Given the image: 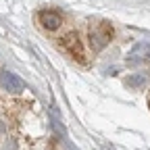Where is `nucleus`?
Instances as JSON below:
<instances>
[{
	"label": "nucleus",
	"instance_id": "1",
	"mask_svg": "<svg viewBox=\"0 0 150 150\" xmlns=\"http://www.w3.org/2000/svg\"><path fill=\"white\" fill-rule=\"evenodd\" d=\"M112 38V27L108 23H98L90 27V46L94 52H100Z\"/></svg>",
	"mask_w": 150,
	"mask_h": 150
},
{
	"label": "nucleus",
	"instance_id": "2",
	"mask_svg": "<svg viewBox=\"0 0 150 150\" xmlns=\"http://www.w3.org/2000/svg\"><path fill=\"white\" fill-rule=\"evenodd\" d=\"M0 86L11 94H21L25 90V83L19 75L11 73V71H0Z\"/></svg>",
	"mask_w": 150,
	"mask_h": 150
},
{
	"label": "nucleus",
	"instance_id": "3",
	"mask_svg": "<svg viewBox=\"0 0 150 150\" xmlns=\"http://www.w3.org/2000/svg\"><path fill=\"white\" fill-rule=\"evenodd\" d=\"M38 21H40V25L44 29L54 31L63 25V17L59 11H42V13H38Z\"/></svg>",
	"mask_w": 150,
	"mask_h": 150
},
{
	"label": "nucleus",
	"instance_id": "4",
	"mask_svg": "<svg viewBox=\"0 0 150 150\" xmlns=\"http://www.w3.org/2000/svg\"><path fill=\"white\" fill-rule=\"evenodd\" d=\"M63 50L71 56V59H77V61H83V46H81V42H79V38L77 35H67L65 40H63Z\"/></svg>",
	"mask_w": 150,
	"mask_h": 150
},
{
	"label": "nucleus",
	"instance_id": "5",
	"mask_svg": "<svg viewBox=\"0 0 150 150\" xmlns=\"http://www.w3.org/2000/svg\"><path fill=\"white\" fill-rule=\"evenodd\" d=\"M146 81H148L146 73H134V75H127V77H125V86L131 88V90H140Z\"/></svg>",
	"mask_w": 150,
	"mask_h": 150
}]
</instances>
